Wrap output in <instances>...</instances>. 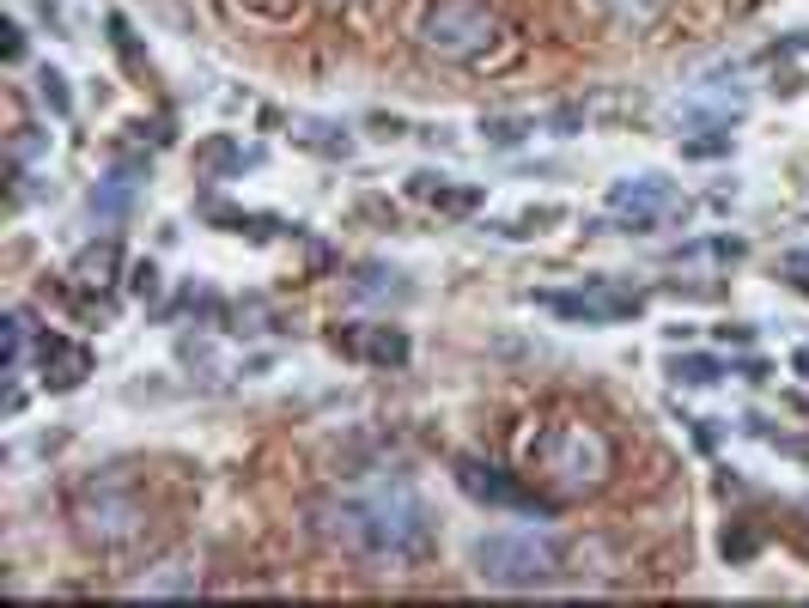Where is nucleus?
<instances>
[{"mask_svg": "<svg viewBox=\"0 0 809 608\" xmlns=\"http://www.w3.org/2000/svg\"><path fill=\"white\" fill-rule=\"evenodd\" d=\"M195 159H201V171H238V165H244V152H238V140H207Z\"/></svg>", "mask_w": 809, "mask_h": 608, "instance_id": "obj_19", "label": "nucleus"}, {"mask_svg": "<svg viewBox=\"0 0 809 608\" xmlns=\"http://www.w3.org/2000/svg\"><path fill=\"white\" fill-rule=\"evenodd\" d=\"M609 213L621 232H651L664 213H676V183L664 171H645V177H627V183H609Z\"/></svg>", "mask_w": 809, "mask_h": 608, "instance_id": "obj_7", "label": "nucleus"}, {"mask_svg": "<svg viewBox=\"0 0 809 608\" xmlns=\"http://www.w3.org/2000/svg\"><path fill=\"white\" fill-rule=\"evenodd\" d=\"M31 311L25 304H13L7 311V377H13V390H19V377H25V353H31Z\"/></svg>", "mask_w": 809, "mask_h": 608, "instance_id": "obj_16", "label": "nucleus"}, {"mask_svg": "<svg viewBox=\"0 0 809 608\" xmlns=\"http://www.w3.org/2000/svg\"><path fill=\"white\" fill-rule=\"evenodd\" d=\"M73 529H80L86 548H128L146 529V505L128 481H86L80 499H73Z\"/></svg>", "mask_w": 809, "mask_h": 608, "instance_id": "obj_4", "label": "nucleus"}, {"mask_svg": "<svg viewBox=\"0 0 809 608\" xmlns=\"http://www.w3.org/2000/svg\"><path fill=\"white\" fill-rule=\"evenodd\" d=\"M493 37H499V13L487 0H432L420 19V43L438 61H475L493 49Z\"/></svg>", "mask_w": 809, "mask_h": 608, "instance_id": "obj_5", "label": "nucleus"}, {"mask_svg": "<svg viewBox=\"0 0 809 608\" xmlns=\"http://www.w3.org/2000/svg\"><path fill=\"white\" fill-rule=\"evenodd\" d=\"M536 304H548V311L572 317V323H627L639 311V292L615 286V280H597V286H584V292H536Z\"/></svg>", "mask_w": 809, "mask_h": 608, "instance_id": "obj_8", "label": "nucleus"}, {"mask_svg": "<svg viewBox=\"0 0 809 608\" xmlns=\"http://www.w3.org/2000/svg\"><path fill=\"white\" fill-rule=\"evenodd\" d=\"M134 596H195L201 590V572H195V560H159L146 578H134L128 584Z\"/></svg>", "mask_w": 809, "mask_h": 608, "instance_id": "obj_12", "label": "nucleus"}, {"mask_svg": "<svg viewBox=\"0 0 809 608\" xmlns=\"http://www.w3.org/2000/svg\"><path fill=\"white\" fill-rule=\"evenodd\" d=\"M116 268H122V250H116V238H104V244H86L80 256H73L67 280H73V286H86V292H98V286H110V280H116Z\"/></svg>", "mask_w": 809, "mask_h": 608, "instance_id": "obj_14", "label": "nucleus"}, {"mask_svg": "<svg viewBox=\"0 0 809 608\" xmlns=\"http://www.w3.org/2000/svg\"><path fill=\"white\" fill-rule=\"evenodd\" d=\"M785 274H809V250H791L785 256Z\"/></svg>", "mask_w": 809, "mask_h": 608, "instance_id": "obj_28", "label": "nucleus"}, {"mask_svg": "<svg viewBox=\"0 0 809 608\" xmlns=\"http://www.w3.org/2000/svg\"><path fill=\"white\" fill-rule=\"evenodd\" d=\"M408 195H414V201H438V207H451V213H463V207L481 201V189H445V177H432V171H420V177L408 183Z\"/></svg>", "mask_w": 809, "mask_h": 608, "instance_id": "obj_17", "label": "nucleus"}, {"mask_svg": "<svg viewBox=\"0 0 809 608\" xmlns=\"http://www.w3.org/2000/svg\"><path fill=\"white\" fill-rule=\"evenodd\" d=\"M670 377H676L682 390H712L718 377H730V365H724L718 353H676V359H670Z\"/></svg>", "mask_w": 809, "mask_h": 608, "instance_id": "obj_15", "label": "nucleus"}, {"mask_svg": "<svg viewBox=\"0 0 809 608\" xmlns=\"http://www.w3.org/2000/svg\"><path fill=\"white\" fill-rule=\"evenodd\" d=\"M299 146H311V152H329V159H347V152H353L347 128H335V122H299Z\"/></svg>", "mask_w": 809, "mask_h": 608, "instance_id": "obj_18", "label": "nucleus"}, {"mask_svg": "<svg viewBox=\"0 0 809 608\" xmlns=\"http://www.w3.org/2000/svg\"><path fill=\"white\" fill-rule=\"evenodd\" d=\"M7 61H25V31L19 25H7Z\"/></svg>", "mask_w": 809, "mask_h": 608, "instance_id": "obj_27", "label": "nucleus"}, {"mask_svg": "<svg viewBox=\"0 0 809 608\" xmlns=\"http://www.w3.org/2000/svg\"><path fill=\"white\" fill-rule=\"evenodd\" d=\"M335 347L372 359V365H408V335L402 329H378V323H347V335L335 329Z\"/></svg>", "mask_w": 809, "mask_h": 608, "instance_id": "obj_9", "label": "nucleus"}, {"mask_svg": "<svg viewBox=\"0 0 809 608\" xmlns=\"http://www.w3.org/2000/svg\"><path fill=\"white\" fill-rule=\"evenodd\" d=\"M560 219V207H536V213H524L518 225H493L499 238H536V225H554Z\"/></svg>", "mask_w": 809, "mask_h": 608, "instance_id": "obj_22", "label": "nucleus"}, {"mask_svg": "<svg viewBox=\"0 0 809 608\" xmlns=\"http://www.w3.org/2000/svg\"><path fill=\"white\" fill-rule=\"evenodd\" d=\"M134 292H140V298H153V292H159V268H153V262H140V268H134Z\"/></svg>", "mask_w": 809, "mask_h": 608, "instance_id": "obj_25", "label": "nucleus"}, {"mask_svg": "<svg viewBox=\"0 0 809 608\" xmlns=\"http://www.w3.org/2000/svg\"><path fill=\"white\" fill-rule=\"evenodd\" d=\"M92 377V353L80 341H43V384L49 390H73V384H86Z\"/></svg>", "mask_w": 809, "mask_h": 608, "instance_id": "obj_10", "label": "nucleus"}, {"mask_svg": "<svg viewBox=\"0 0 809 608\" xmlns=\"http://www.w3.org/2000/svg\"><path fill=\"white\" fill-rule=\"evenodd\" d=\"M153 7H159V13H165V19H171V25H177V31H189V13H183V7H177V0H153Z\"/></svg>", "mask_w": 809, "mask_h": 608, "instance_id": "obj_26", "label": "nucleus"}, {"mask_svg": "<svg viewBox=\"0 0 809 608\" xmlns=\"http://www.w3.org/2000/svg\"><path fill=\"white\" fill-rule=\"evenodd\" d=\"M347 298H353V304H396V298H408V286H402V274H396V268L365 262V268H353Z\"/></svg>", "mask_w": 809, "mask_h": 608, "instance_id": "obj_13", "label": "nucleus"}, {"mask_svg": "<svg viewBox=\"0 0 809 608\" xmlns=\"http://www.w3.org/2000/svg\"><path fill=\"white\" fill-rule=\"evenodd\" d=\"M317 536L365 566H408L432 548V511L408 481H372L359 493H335L311 511Z\"/></svg>", "mask_w": 809, "mask_h": 608, "instance_id": "obj_1", "label": "nucleus"}, {"mask_svg": "<svg viewBox=\"0 0 809 608\" xmlns=\"http://www.w3.org/2000/svg\"><path fill=\"white\" fill-rule=\"evenodd\" d=\"M140 177H146V165H116V171L92 189V213H98V219H122V213L134 207V195H140Z\"/></svg>", "mask_w": 809, "mask_h": 608, "instance_id": "obj_11", "label": "nucleus"}, {"mask_svg": "<svg viewBox=\"0 0 809 608\" xmlns=\"http://www.w3.org/2000/svg\"><path fill=\"white\" fill-rule=\"evenodd\" d=\"M37 92H43V104H49L55 116H73V92H67V80H61L55 67H43V73H37Z\"/></svg>", "mask_w": 809, "mask_h": 608, "instance_id": "obj_20", "label": "nucleus"}, {"mask_svg": "<svg viewBox=\"0 0 809 608\" xmlns=\"http://www.w3.org/2000/svg\"><path fill=\"white\" fill-rule=\"evenodd\" d=\"M682 152H688V159H718V152H730V134L712 128V134H700V140H682Z\"/></svg>", "mask_w": 809, "mask_h": 608, "instance_id": "obj_23", "label": "nucleus"}, {"mask_svg": "<svg viewBox=\"0 0 809 608\" xmlns=\"http://www.w3.org/2000/svg\"><path fill=\"white\" fill-rule=\"evenodd\" d=\"M603 7H609L615 19H651L657 7H664V0H603Z\"/></svg>", "mask_w": 809, "mask_h": 608, "instance_id": "obj_24", "label": "nucleus"}, {"mask_svg": "<svg viewBox=\"0 0 809 608\" xmlns=\"http://www.w3.org/2000/svg\"><path fill=\"white\" fill-rule=\"evenodd\" d=\"M481 134H487L493 146H518V140L530 134V122H524V116H487V122H481Z\"/></svg>", "mask_w": 809, "mask_h": 608, "instance_id": "obj_21", "label": "nucleus"}, {"mask_svg": "<svg viewBox=\"0 0 809 608\" xmlns=\"http://www.w3.org/2000/svg\"><path fill=\"white\" fill-rule=\"evenodd\" d=\"M536 463L542 475H554L560 493H597L615 475V450L591 420H560L536 438Z\"/></svg>", "mask_w": 809, "mask_h": 608, "instance_id": "obj_3", "label": "nucleus"}, {"mask_svg": "<svg viewBox=\"0 0 809 608\" xmlns=\"http://www.w3.org/2000/svg\"><path fill=\"white\" fill-rule=\"evenodd\" d=\"M791 365H797V371L809 377V347H797V353H791Z\"/></svg>", "mask_w": 809, "mask_h": 608, "instance_id": "obj_29", "label": "nucleus"}, {"mask_svg": "<svg viewBox=\"0 0 809 608\" xmlns=\"http://www.w3.org/2000/svg\"><path fill=\"white\" fill-rule=\"evenodd\" d=\"M457 487L469 499H481V505H499V511H524V517H548L554 511V499H542L536 487H524L518 475H505L493 463H475V456H463V463H457Z\"/></svg>", "mask_w": 809, "mask_h": 608, "instance_id": "obj_6", "label": "nucleus"}, {"mask_svg": "<svg viewBox=\"0 0 809 608\" xmlns=\"http://www.w3.org/2000/svg\"><path fill=\"white\" fill-rule=\"evenodd\" d=\"M560 572V536L542 523H511L475 542V578L493 590H536Z\"/></svg>", "mask_w": 809, "mask_h": 608, "instance_id": "obj_2", "label": "nucleus"}]
</instances>
